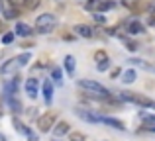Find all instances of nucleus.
Here are the masks:
<instances>
[{
    "label": "nucleus",
    "instance_id": "obj_21",
    "mask_svg": "<svg viewBox=\"0 0 155 141\" xmlns=\"http://www.w3.org/2000/svg\"><path fill=\"white\" fill-rule=\"evenodd\" d=\"M12 41H14V34H4L2 35V43L8 45V43H12Z\"/></svg>",
    "mask_w": 155,
    "mask_h": 141
},
{
    "label": "nucleus",
    "instance_id": "obj_4",
    "mask_svg": "<svg viewBox=\"0 0 155 141\" xmlns=\"http://www.w3.org/2000/svg\"><path fill=\"white\" fill-rule=\"evenodd\" d=\"M18 67H20L18 59H10V61H6L2 67H0V75L2 76H12L16 71H18Z\"/></svg>",
    "mask_w": 155,
    "mask_h": 141
},
{
    "label": "nucleus",
    "instance_id": "obj_18",
    "mask_svg": "<svg viewBox=\"0 0 155 141\" xmlns=\"http://www.w3.org/2000/svg\"><path fill=\"white\" fill-rule=\"evenodd\" d=\"M30 59H31V55H30V53H24V55H20V57H18V63H20V67H22V65H28V61H30Z\"/></svg>",
    "mask_w": 155,
    "mask_h": 141
},
{
    "label": "nucleus",
    "instance_id": "obj_28",
    "mask_svg": "<svg viewBox=\"0 0 155 141\" xmlns=\"http://www.w3.org/2000/svg\"><path fill=\"white\" fill-rule=\"evenodd\" d=\"M108 69V61L106 63H98V71H106Z\"/></svg>",
    "mask_w": 155,
    "mask_h": 141
},
{
    "label": "nucleus",
    "instance_id": "obj_5",
    "mask_svg": "<svg viewBox=\"0 0 155 141\" xmlns=\"http://www.w3.org/2000/svg\"><path fill=\"white\" fill-rule=\"evenodd\" d=\"M55 123V114H45L38 120V127L39 131H49V127Z\"/></svg>",
    "mask_w": 155,
    "mask_h": 141
},
{
    "label": "nucleus",
    "instance_id": "obj_13",
    "mask_svg": "<svg viewBox=\"0 0 155 141\" xmlns=\"http://www.w3.org/2000/svg\"><path fill=\"white\" fill-rule=\"evenodd\" d=\"M65 69H67L69 75L75 72V57H73V55H67V57H65Z\"/></svg>",
    "mask_w": 155,
    "mask_h": 141
},
{
    "label": "nucleus",
    "instance_id": "obj_15",
    "mask_svg": "<svg viewBox=\"0 0 155 141\" xmlns=\"http://www.w3.org/2000/svg\"><path fill=\"white\" fill-rule=\"evenodd\" d=\"M14 127H16V130H18V131H22V133H26V135H30V130H28V127H26V126H24V123H20V122H18V120H14Z\"/></svg>",
    "mask_w": 155,
    "mask_h": 141
},
{
    "label": "nucleus",
    "instance_id": "obj_23",
    "mask_svg": "<svg viewBox=\"0 0 155 141\" xmlns=\"http://www.w3.org/2000/svg\"><path fill=\"white\" fill-rule=\"evenodd\" d=\"M51 76H53V80H55V82H61V71L59 69H53Z\"/></svg>",
    "mask_w": 155,
    "mask_h": 141
},
{
    "label": "nucleus",
    "instance_id": "obj_20",
    "mask_svg": "<svg viewBox=\"0 0 155 141\" xmlns=\"http://www.w3.org/2000/svg\"><path fill=\"white\" fill-rule=\"evenodd\" d=\"M122 4H124L126 8H136L137 4H140V0H122Z\"/></svg>",
    "mask_w": 155,
    "mask_h": 141
},
{
    "label": "nucleus",
    "instance_id": "obj_22",
    "mask_svg": "<svg viewBox=\"0 0 155 141\" xmlns=\"http://www.w3.org/2000/svg\"><path fill=\"white\" fill-rule=\"evenodd\" d=\"M26 6L30 8V10H34V8L39 6V0H26Z\"/></svg>",
    "mask_w": 155,
    "mask_h": 141
},
{
    "label": "nucleus",
    "instance_id": "obj_17",
    "mask_svg": "<svg viewBox=\"0 0 155 141\" xmlns=\"http://www.w3.org/2000/svg\"><path fill=\"white\" fill-rule=\"evenodd\" d=\"M100 2L102 0H91V2H87V10H98Z\"/></svg>",
    "mask_w": 155,
    "mask_h": 141
},
{
    "label": "nucleus",
    "instance_id": "obj_27",
    "mask_svg": "<svg viewBox=\"0 0 155 141\" xmlns=\"http://www.w3.org/2000/svg\"><path fill=\"white\" fill-rule=\"evenodd\" d=\"M14 6H26V0H12Z\"/></svg>",
    "mask_w": 155,
    "mask_h": 141
},
{
    "label": "nucleus",
    "instance_id": "obj_3",
    "mask_svg": "<svg viewBox=\"0 0 155 141\" xmlns=\"http://www.w3.org/2000/svg\"><path fill=\"white\" fill-rule=\"evenodd\" d=\"M120 98L122 100H128V102H134V104H140V106H145V108H155V102L145 96H140L136 92H120Z\"/></svg>",
    "mask_w": 155,
    "mask_h": 141
},
{
    "label": "nucleus",
    "instance_id": "obj_30",
    "mask_svg": "<svg viewBox=\"0 0 155 141\" xmlns=\"http://www.w3.org/2000/svg\"><path fill=\"white\" fill-rule=\"evenodd\" d=\"M0 141H6V137H4V135H2V133H0Z\"/></svg>",
    "mask_w": 155,
    "mask_h": 141
},
{
    "label": "nucleus",
    "instance_id": "obj_19",
    "mask_svg": "<svg viewBox=\"0 0 155 141\" xmlns=\"http://www.w3.org/2000/svg\"><path fill=\"white\" fill-rule=\"evenodd\" d=\"M114 6V2H110V0H102V2H100V6H98V12H102V10H110V8Z\"/></svg>",
    "mask_w": 155,
    "mask_h": 141
},
{
    "label": "nucleus",
    "instance_id": "obj_1",
    "mask_svg": "<svg viewBox=\"0 0 155 141\" xmlns=\"http://www.w3.org/2000/svg\"><path fill=\"white\" fill-rule=\"evenodd\" d=\"M79 86L81 88H84L87 90V94H91V96H94V98H108V88H104L102 84H98V82H94V80H79Z\"/></svg>",
    "mask_w": 155,
    "mask_h": 141
},
{
    "label": "nucleus",
    "instance_id": "obj_7",
    "mask_svg": "<svg viewBox=\"0 0 155 141\" xmlns=\"http://www.w3.org/2000/svg\"><path fill=\"white\" fill-rule=\"evenodd\" d=\"M75 31H77L79 35H83V37H87V39L94 37V30H92L91 26H84V24H79V26H75Z\"/></svg>",
    "mask_w": 155,
    "mask_h": 141
},
{
    "label": "nucleus",
    "instance_id": "obj_26",
    "mask_svg": "<svg viewBox=\"0 0 155 141\" xmlns=\"http://www.w3.org/2000/svg\"><path fill=\"white\" fill-rule=\"evenodd\" d=\"M94 20H96L98 24H104V22H106V18H104L102 14H100V12H96V14H94Z\"/></svg>",
    "mask_w": 155,
    "mask_h": 141
},
{
    "label": "nucleus",
    "instance_id": "obj_14",
    "mask_svg": "<svg viewBox=\"0 0 155 141\" xmlns=\"http://www.w3.org/2000/svg\"><path fill=\"white\" fill-rule=\"evenodd\" d=\"M136 71H134V69H130V71H126L124 72V76H122V80H124V82L126 84H130V82H134V80H136Z\"/></svg>",
    "mask_w": 155,
    "mask_h": 141
},
{
    "label": "nucleus",
    "instance_id": "obj_16",
    "mask_svg": "<svg viewBox=\"0 0 155 141\" xmlns=\"http://www.w3.org/2000/svg\"><path fill=\"white\" fill-rule=\"evenodd\" d=\"M94 59L98 63H106V61H108V55H106L104 51H96V53H94Z\"/></svg>",
    "mask_w": 155,
    "mask_h": 141
},
{
    "label": "nucleus",
    "instance_id": "obj_29",
    "mask_svg": "<svg viewBox=\"0 0 155 141\" xmlns=\"http://www.w3.org/2000/svg\"><path fill=\"white\" fill-rule=\"evenodd\" d=\"M4 14V6H2V0H0V16Z\"/></svg>",
    "mask_w": 155,
    "mask_h": 141
},
{
    "label": "nucleus",
    "instance_id": "obj_24",
    "mask_svg": "<svg viewBox=\"0 0 155 141\" xmlns=\"http://www.w3.org/2000/svg\"><path fill=\"white\" fill-rule=\"evenodd\" d=\"M4 14H6V18H8V20H14L16 16H18V12H16L14 8H12V10H6V12H4Z\"/></svg>",
    "mask_w": 155,
    "mask_h": 141
},
{
    "label": "nucleus",
    "instance_id": "obj_10",
    "mask_svg": "<svg viewBox=\"0 0 155 141\" xmlns=\"http://www.w3.org/2000/svg\"><path fill=\"white\" fill-rule=\"evenodd\" d=\"M43 98H45L47 104H51V100H53V86H51L49 80L43 82Z\"/></svg>",
    "mask_w": 155,
    "mask_h": 141
},
{
    "label": "nucleus",
    "instance_id": "obj_11",
    "mask_svg": "<svg viewBox=\"0 0 155 141\" xmlns=\"http://www.w3.org/2000/svg\"><path fill=\"white\" fill-rule=\"evenodd\" d=\"M16 34L22 35V37H28V35L34 34V30H31L28 24H18V26H16Z\"/></svg>",
    "mask_w": 155,
    "mask_h": 141
},
{
    "label": "nucleus",
    "instance_id": "obj_9",
    "mask_svg": "<svg viewBox=\"0 0 155 141\" xmlns=\"http://www.w3.org/2000/svg\"><path fill=\"white\" fill-rule=\"evenodd\" d=\"M69 130H71V127H69V123H67V122H59L55 127H53V133H55L57 137H61V135L69 133Z\"/></svg>",
    "mask_w": 155,
    "mask_h": 141
},
{
    "label": "nucleus",
    "instance_id": "obj_6",
    "mask_svg": "<svg viewBox=\"0 0 155 141\" xmlns=\"http://www.w3.org/2000/svg\"><path fill=\"white\" fill-rule=\"evenodd\" d=\"M39 92V80L38 79H28L26 80V94L30 98H35Z\"/></svg>",
    "mask_w": 155,
    "mask_h": 141
},
{
    "label": "nucleus",
    "instance_id": "obj_2",
    "mask_svg": "<svg viewBox=\"0 0 155 141\" xmlns=\"http://www.w3.org/2000/svg\"><path fill=\"white\" fill-rule=\"evenodd\" d=\"M55 26H57V18L53 14H41L35 20V31L38 34H49V31L55 30Z\"/></svg>",
    "mask_w": 155,
    "mask_h": 141
},
{
    "label": "nucleus",
    "instance_id": "obj_8",
    "mask_svg": "<svg viewBox=\"0 0 155 141\" xmlns=\"http://www.w3.org/2000/svg\"><path fill=\"white\" fill-rule=\"evenodd\" d=\"M100 123H106V126L116 127V130H122V131L126 130V126H124V123H122L120 120H114V118H102V116H100Z\"/></svg>",
    "mask_w": 155,
    "mask_h": 141
},
{
    "label": "nucleus",
    "instance_id": "obj_25",
    "mask_svg": "<svg viewBox=\"0 0 155 141\" xmlns=\"http://www.w3.org/2000/svg\"><path fill=\"white\" fill-rule=\"evenodd\" d=\"M71 141H84L83 133H71Z\"/></svg>",
    "mask_w": 155,
    "mask_h": 141
},
{
    "label": "nucleus",
    "instance_id": "obj_12",
    "mask_svg": "<svg viewBox=\"0 0 155 141\" xmlns=\"http://www.w3.org/2000/svg\"><path fill=\"white\" fill-rule=\"evenodd\" d=\"M128 31L132 35H137V34H143V26H141L137 20H134V22H130L128 24Z\"/></svg>",
    "mask_w": 155,
    "mask_h": 141
}]
</instances>
